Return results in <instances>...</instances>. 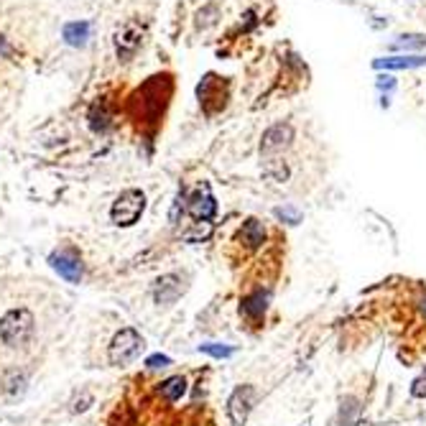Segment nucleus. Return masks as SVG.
I'll use <instances>...</instances> for the list:
<instances>
[{
	"label": "nucleus",
	"instance_id": "nucleus-4",
	"mask_svg": "<svg viewBox=\"0 0 426 426\" xmlns=\"http://www.w3.org/2000/svg\"><path fill=\"white\" fill-rule=\"evenodd\" d=\"M258 403V388L250 383H243L232 390L230 398H227V419L232 426H245L248 424V416L253 411V406Z\"/></svg>",
	"mask_w": 426,
	"mask_h": 426
},
{
	"label": "nucleus",
	"instance_id": "nucleus-13",
	"mask_svg": "<svg viewBox=\"0 0 426 426\" xmlns=\"http://www.w3.org/2000/svg\"><path fill=\"white\" fill-rule=\"evenodd\" d=\"M187 378L184 375H171V378H166L164 383H159V388H156V393H159L164 401H179V398L187 393Z\"/></svg>",
	"mask_w": 426,
	"mask_h": 426
},
{
	"label": "nucleus",
	"instance_id": "nucleus-14",
	"mask_svg": "<svg viewBox=\"0 0 426 426\" xmlns=\"http://www.w3.org/2000/svg\"><path fill=\"white\" fill-rule=\"evenodd\" d=\"M426 56H388V59H375L373 67L375 69H416L424 67Z\"/></svg>",
	"mask_w": 426,
	"mask_h": 426
},
{
	"label": "nucleus",
	"instance_id": "nucleus-11",
	"mask_svg": "<svg viewBox=\"0 0 426 426\" xmlns=\"http://www.w3.org/2000/svg\"><path fill=\"white\" fill-rule=\"evenodd\" d=\"M266 238H268L266 225H263L258 217H248L238 230V243L243 245L245 250L263 248V245H266Z\"/></svg>",
	"mask_w": 426,
	"mask_h": 426
},
{
	"label": "nucleus",
	"instance_id": "nucleus-16",
	"mask_svg": "<svg viewBox=\"0 0 426 426\" xmlns=\"http://www.w3.org/2000/svg\"><path fill=\"white\" fill-rule=\"evenodd\" d=\"M199 353L209 355V358H217V360H227L235 355V347L222 345V342H204V345H199Z\"/></svg>",
	"mask_w": 426,
	"mask_h": 426
},
{
	"label": "nucleus",
	"instance_id": "nucleus-2",
	"mask_svg": "<svg viewBox=\"0 0 426 426\" xmlns=\"http://www.w3.org/2000/svg\"><path fill=\"white\" fill-rule=\"evenodd\" d=\"M146 209V197L140 189H125L110 207V219L115 222L118 227H130L138 222V217Z\"/></svg>",
	"mask_w": 426,
	"mask_h": 426
},
{
	"label": "nucleus",
	"instance_id": "nucleus-8",
	"mask_svg": "<svg viewBox=\"0 0 426 426\" xmlns=\"http://www.w3.org/2000/svg\"><path fill=\"white\" fill-rule=\"evenodd\" d=\"M184 291H187V284H184L182 276L164 274L156 279V284H153V301H156L159 306H171L182 298Z\"/></svg>",
	"mask_w": 426,
	"mask_h": 426
},
{
	"label": "nucleus",
	"instance_id": "nucleus-9",
	"mask_svg": "<svg viewBox=\"0 0 426 426\" xmlns=\"http://www.w3.org/2000/svg\"><path fill=\"white\" fill-rule=\"evenodd\" d=\"M291 140H293V128L289 123H279V125H274V128H268L266 133H263L261 153L266 159H271V156H276V153H281L284 148L291 146Z\"/></svg>",
	"mask_w": 426,
	"mask_h": 426
},
{
	"label": "nucleus",
	"instance_id": "nucleus-15",
	"mask_svg": "<svg viewBox=\"0 0 426 426\" xmlns=\"http://www.w3.org/2000/svg\"><path fill=\"white\" fill-rule=\"evenodd\" d=\"M64 38L72 46H82L90 38V24H67L64 26Z\"/></svg>",
	"mask_w": 426,
	"mask_h": 426
},
{
	"label": "nucleus",
	"instance_id": "nucleus-24",
	"mask_svg": "<svg viewBox=\"0 0 426 426\" xmlns=\"http://www.w3.org/2000/svg\"><path fill=\"white\" fill-rule=\"evenodd\" d=\"M87 403H92V396H87V393H85V396H82V401H80V398L74 401L72 411H74V414H80V411H87Z\"/></svg>",
	"mask_w": 426,
	"mask_h": 426
},
{
	"label": "nucleus",
	"instance_id": "nucleus-21",
	"mask_svg": "<svg viewBox=\"0 0 426 426\" xmlns=\"http://www.w3.org/2000/svg\"><path fill=\"white\" fill-rule=\"evenodd\" d=\"M411 396H414V398H426V370L416 378L414 383H411Z\"/></svg>",
	"mask_w": 426,
	"mask_h": 426
},
{
	"label": "nucleus",
	"instance_id": "nucleus-12",
	"mask_svg": "<svg viewBox=\"0 0 426 426\" xmlns=\"http://www.w3.org/2000/svg\"><path fill=\"white\" fill-rule=\"evenodd\" d=\"M360 411H363V406H360V398L358 396H345L340 401V408H337V419H335V426H355L360 419Z\"/></svg>",
	"mask_w": 426,
	"mask_h": 426
},
{
	"label": "nucleus",
	"instance_id": "nucleus-10",
	"mask_svg": "<svg viewBox=\"0 0 426 426\" xmlns=\"http://www.w3.org/2000/svg\"><path fill=\"white\" fill-rule=\"evenodd\" d=\"M187 212L192 214L197 222H207V219L214 217V212H217V202H214L207 184H199V189L187 199Z\"/></svg>",
	"mask_w": 426,
	"mask_h": 426
},
{
	"label": "nucleus",
	"instance_id": "nucleus-7",
	"mask_svg": "<svg viewBox=\"0 0 426 426\" xmlns=\"http://www.w3.org/2000/svg\"><path fill=\"white\" fill-rule=\"evenodd\" d=\"M268 304H271V289L256 286L240 298V314L248 319L250 324H261L266 319Z\"/></svg>",
	"mask_w": 426,
	"mask_h": 426
},
{
	"label": "nucleus",
	"instance_id": "nucleus-25",
	"mask_svg": "<svg viewBox=\"0 0 426 426\" xmlns=\"http://www.w3.org/2000/svg\"><path fill=\"white\" fill-rule=\"evenodd\" d=\"M393 85H396V82L390 80V77H380V80H378V87H380V90H393Z\"/></svg>",
	"mask_w": 426,
	"mask_h": 426
},
{
	"label": "nucleus",
	"instance_id": "nucleus-18",
	"mask_svg": "<svg viewBox=\"0 0 426 426\" xmlns=\"http://www.w3.org/2000/svg\"><path fill=\"white\" fill-rule=\"evenodd\" d=\"M276 217L281 219V222H286V225H298V219H301V212H298L296 207H276Z\"/></svg>",
	"mask_w": 426,
	"mask_h": 426
},
{
	"label": "nucleus",
	"instance_id": "nucleus-1",
	"mask_svg": "<svg viewBox=\"0 0 426 426\" xmlns=\"http://www.w3.org/2000/svg\"><path fill=\"white\" fill-rule=\"evenodd\" d=\"M33 329H36V319L26 306L11 309L0 317V337L8 347H24L33 337Z\"/></svg>",
	"mask_w": 426,
	"mask_h": 426
},
{
	"label": "nucleus",
	"instance_id": "nucleus-17",
	"mask_svg": "<svg viewBox=\"0 0 426 426\" xmlns=\"http://www.w3.org/2000/svg\"><path fill=\"white\" fill-rule=\"evenodd\" d=\"M90 120H92V128L95 130H105L110 125V113L105 110V105H95L90 113Z\"/></svg>",
	"mask_w": 426,
	"mask_h": 426
},
{
	"label": "nucleus",
	"instance_id": "nucleus-5",
	"mask_svg": "<svg viewBox=\"0 0 426 426\" xmlns=\"http://www.w3.org/2000/svg\"><path fill=\"white\" fill-rule=\"evenodd\" d=\"M49 266L54 268L56 274L69 284H80L82 281V258L74 248H59L49 256Z\"/></svg>",
	"mask_w": 426,
	"mask_h": 426
},
{
	"label": "nucleus",
	"instance_id": "nucleus-27",
	"mask_svg": "<svg viewBox=\"0 0 426 426\" xmlns=\"http://www.w3.org/2000/svg\"><path fill=\"white\" fill-rule=\"evenodd\" d=\"M304 426H309V424H304Z\"/></svg>",
	"mask_w": 426,
	"mask_h": 426
},
{
	"label": "nucleus",
	"instance_id": "nucleus-22",
	"mask_svg": "<svg viewBox=\"0 0 426 426\" xmlns=\"http://www.w3.org/2000/svg\"><path fill=\"white\" fill-rule=\"evenodd\" d=\"M146 365L153 368V370H159V368H169L171 365V358H169V355L156 353V355H151V358L146 360Z\"/></svg>",
	"mask_w": 426,
	"mask_h": 426
},
{
	"label": "nucleus",
	"instance_id": "nucleus-3",
	"mask_svg": "<svg viewBox=\"0 0 426 426\" xmlns=\"http://www.w3.org/2000/svg\"><path fill=\"white\" fill-rule=\"evenodd\" d=\"M143 350V337L133 327H123L108 347V358L113 365H128Z\"/></svg>",
	"mask_w": 426,
	"mask_h": 426
},
{
	"label": "nucleus",
	"instance_id": "nucleus-26",
	"mask_svg": "<svg viewBox=\"0 0 426 426\" xmlns=\"http://www.w3.org/2000/svg\"><path fill=\"white\" fill-rule=\"evenodd\" d=\"M419 311H421V317L426 319V293H421L419 296Z\"/></svg>",
	"mask_w": 426,
	"mask_h": 426
},
{
	"label": "nucleus",
	"instance_id": "nucleus-20",
	"mask_svg": "<svg viewBox=\"0 0 426 426\" xmlns=\"http://www.w3.org/2000/svg\"><path fill=\"white\" fill-rule=\"evenodd\" d=\"M184 202H187V194H184V192H179L177 202H174V207H171V214H169L171 225H177V222H179V214H182L184 209H187V204H184Z\"/></svg>",
	"mask_w": 426,
	"mask_h": 426
},
{
	"label": "nucleus",
	"instance_id": "nucleus-19",
	"mask_svg": "<svg viewBox=\"0 0 426 426\" xmlns=\"http://www.w3.org/2000/svg\"><path fill=\"white\" fill-rule=\"evenodd\" d=\"M411 46H426V36H401L396 41V49H411Z\"/></svg>",
	"mask_w": 426,
	"mask_h": 426
},
{
	"label": "nucleus",
	"instance_id": "nucleus-6",
	"mask_svg": "<svg viewBox=\"0 0 426 426\" xmlns=\"http://www.w3.org/2000/svg\"><path fill=\"white\" fill-rule=\"evenodd\" d=\"M143 33H146V28L138 21H128L115 31V49L123 61H130L135 56V51L140 49V41H143Z\"/></svg>",
	"mask_w": 426,
	"mask_h": 426
},
{
	"label": "nucleus",
	"instance_id": "nucleus-23",
	"mask_svg": "<svg viewBox=\"0 0 426 426\" xmlns=\"http://www.w3.org/2000/svg\"><path fill=\"white\" fill-rule=\"evenodd\" d=\"M8 56H13V46L6 41V36L0 33V59H8Z\"/></svg>",
	"mask_w": 426,
	"mask_h": 426
}]
</instances>
